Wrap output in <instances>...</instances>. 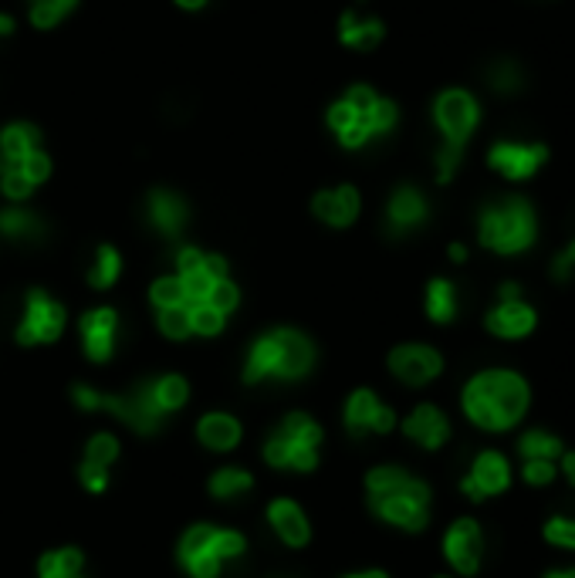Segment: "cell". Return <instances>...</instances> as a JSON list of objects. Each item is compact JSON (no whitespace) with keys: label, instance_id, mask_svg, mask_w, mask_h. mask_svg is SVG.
Listing matches in <instances>:
<instances>
[{"label":"cell","instance_id":"6da1fadb","mask_svg":"<svg viewBox=\"0 0 575 578\" xmlns=\"http://www.w3.org/2000/svg\"><path fill=\"white\" fill-rule=\"evenodd\" d=\"M190 386L183 376H156L139 382L129 393H99L92 386H75L72 399L88 413H112L115 420L132 426L136 433H156L166 413L187 403Z\"/></svg>","mask_w":575,"mask_h":578},{"label":"cell","instance_id":"7a4b0ae2","mask_svg":"<svg viewBox=\"0 0 575 578\" xmlns=\"http://www.w3.org/2000/svg\"><path fill=\"white\" fill-rule=\"evenodd\" d=\"M528 403H532L528 382L511 369L477 372L464 386V396H460L467 420H471L477 430H488V433L515 430V426L525 420Z\"/></svg>","mask_w":575,"mask_h":578},{"label":"cell","instance_id":"3957f363","mask_svg":"<svg viewBox=\"0 0 575 578\" xmlns=\"http://www.w3.org/2000/svg\"><path fill=\"white\" fill-rule=\"evenodd\" d=\"M369 508L376 518H383L393 528L403 531H423L430 521V487L410 470L383 464L366 474Z\"/></svg>","mask_w":575,"mask_h":578},{"label":"cell","instance_id":"277c9868","mask_svg":"<svg viewBox=\"0 0 575 578\" xmlns=\"http://www.w3.org/2000/svg\"><path fill=\"white\" fill-rule=\"evenodd\" d=\"M329 126L345 149H362L369 139L396 126V105L366 85H352L329 109Z\"/></svg>","mask_w":575,"mask_h":578},{"label":"cell","instance_id":"5b68a950","mask_svg":"<svg viewBox=\"0 0 575 578\" xmlns=\"http://www.w3.org/2000/svg\"><path fill=\"white\" fill-rule=\"evenodd\" d=\"M315 366V345L305 339L295 328H274V332L261 335L251 345L247 355L244 379L247 382H264V379H302L308 369Z\"/></svg>","mask_w":575,"mask_h":578},{"label":"cell","instance_id":"8992f818","mask_svg":"<svg viewBox=\"0 0 575 578\" xmlns=\"http://www.w3.org/2000/svg\"><path fill=\"white\" fill-rule=\"evenodd\" d=\"M247 548L244 535L214 524H193L180 538V565L190 578H217L224 562L241 558Z\"/></svg>","mask_w":575,"mask_h":578},{"label":"cell","instance_id":"52a82bcc","mask_svg":"<svg viewBox=\"0 0 575 578\" xmlns=\"http://www.w3.org/2000/svg\"><path fill=\"white\" fill-rule=\"evenodd\" d=\"M433 119H437V129L444 132V149L437 156V180L447 183L460 163L467 136L477 126V102L467 92H460V88H450L433 105Z\"/></svg>","mask_w":575,"mask_h":578},{"label":"cell","instance_id":"ba28073f","mask_svg":"<svg viewBox=\"0 0 575 578\" xmlns=\"http://www.w3.org/2000/svg\"><path fill=\"white\" fill-rule=\"evenodd\" d=\"M318 443H322V426L308 413H291L281 420L278 433L264 443V460L281 470H308L318 467Z\"/></svg>","mask_w":575,"mask_h":578},{"label":"cell","instance_id":"9c48e42d","mask_svg":"<svg viewBox=\"0 0 575 578\" xmlns=\"http://www.w3.org/2000/svg\"><path fill=\"white\" fill-rule=\"evenodd\" d=\"M535 240V217L525 200L511 197L484 210L481 244L498 254H518Z\"/></svg>","mask_w":575,"mask_h":578},{"label":"cell","instance_id":"30bf717a","mask_svg":"<svg viewBox=\"0 0 575 578\" xmlns=\"http://www.w3.org/2000/svg\"><path fill=\"white\" fill-rule=\"evenodd\" d=\"M65 332V308L48 291H31L24 301V315L17 322V342L21 345H48Z\"/></svg>","mask_w":575,"mask_h":578},{"label":"cell","instance_id":"8fae6325","mask_svg":"<svg viewBox=\"0 0 575 578\" xmlns=\"http://www.w3.org/2000/svg\"><path fill=\"white\" fill-rule=\"evenodd\" d=\"M511 487V460L501 450H481L471 460V470L460 480L467 501H488Z\"/></svg>","mask_w":575,"mask_h":578},{"label":"cell","instance_id":"7c38bea8","mask_svg":"<svg viewBox=\"0 0 575 578\" xmlns=\"http://www.w3.org/2000/svg\"><path fill=\"white\" fill-rule=\"evenodd\" d=\"M444 558L457 575H477L484 562V531L474 518H457L444 535Z\"/></svg>","mask_w":575,"mask_h":578},{"label":"cell","instance_id":"4fadbf2b","mask_svg":"<svg viewBox=\"0 0 575 578\" xmlns=\"http://www.w3.org/2000/svg\"><path fill=\"white\" fill-rule=\"evenodd\" d=\"M535 322H538L535 311L521 301L518 284H504L501 301L488 311V318H484L488 332L498 335V339H525V335H532Z\"/></svg>","mask_w":575,"mask_h":578},{"label":"cell","instance_id":"5bb4252c","mask_svg":"<svg viewBox=\"0 0 575 578\" xmlns=\"http://www.w3.org/2000/svg\"><path fill=\"white\" fill-rule=\"evenodd\" d=\"M345 430L352 437H369V433H389L396 426V413L386 403H379L373 389H356L345 399Z\"/></svg>","mask_w":575,"mask_h":578},{"label":"cell","instance_id":"9a60e30c","mask_svg":"<svg viewBox=\"0 0 575 578\" xmlns=\"http://www.w3.org/2000/svg\"><path fill=\"white\" fill-rule=\"evenodd\" d=\"M389 372L403 382V386H427L444 372V359L430 345H396L389 352Z\"/></svg>","mask_w":575,"mask_h":578},{"label":"cell","instance_id":"2e32d148","mask_svg":"<svg viewBox=\"0 0 575 578\" xmlns=\"http://www.w3.org/2000/svg\"><path fill=\"white\" fill-rule=\"evenodd\" d=\"M491 166L498 173H504L508 180H528L532 173H538V166L548 159V149L542 142L535 146H518V142H498L491 149Z\"/></svg>","mask_w":575,"mask_h":578},{"label":"cell","instance_id":"e0dca14e","mask_svg":"<svg viewBox=\"0 0 575 578\" xmlns=\"http://www.w3.org/2000/svg\"><path fill=\"white\" fill-rule=\"evenodd\" d=\"M403 433L413 443H420L423 450H440L450 440V420L440 406L420 403L410 416L403 420Z\"/></svg>","mask_w":575,"mask_h":578},{"label":"cell","instance_id":"ac0fdd59","mask_svg":"<svg viewBox=\"0 0 575 578\" xmlns=\"http://www.w3.org/2000/svg\"><path fill=\"white\" fill-rule=\"evenodd\" d=\"M146 217H149V224H153V230L159 237L176 240L183 230H187L190 210H187V203L176 197V193L153 190V193H149V200H146Z\"/></svg>","mask_w":575,"mask_h":578},{"label":"cell","instance_id":"d6986e66","mask_svg":"<svg viewBox=\"0 0 575 578\" xmlns=\"http://www.w3.org/2000/svg\"><path fill=\"white\" fill-rule=\"evenodd\" d=\"M115 332H119V315L112 308H92L82 318V345L92 362L112 359L115 352Z\"/></svg>","mask_w":575,"mask_h":578},{"label":"cell","instance_id":"ffe728a7","mask_svg":"<svg viewBox=\"0 0 575 578\" xmlns=\"http://www.w3.org/2000/svg\"><path fill=\"white\" fill-rule=\"evenodd\" d=\"M359 193L356 186H335V190H318L312 200V213L329 227H349L359 217Z\"/></svg>","mask_w":575,"mask_h":578},{"label":"cell","instance_id":"44dd1931","mask_svg":"<svg viewBox=\"0 0 575 578\" xmlns=\"http://www.w3.org/2000/svg\"><path fill=\"white\" fill-rule=\"evenodd\" d=\"M423 220H427V200L420 197V190L413 186H400V190L389 197L386 207V227L393 237H403L410 230H417Z\"/></svg>","mask_w":575,"mask_h":578},{"label":"cell","instance_id":"7402d4cb","mask_svg":"<svg viewBox=\"0 0 575 578\" xmlns=\"http://www.w3.org/2000/svg\"><path fill=\"white\" fill-rule=\"evenodd\" d=\"M268 521H271V528L278 531V538L285 541V545H291V548H302V545H308V538H312V528H308L305 511L298 508L295 501H288V497H278V501H271Z\"/></svg>","mask_w":575,"mask_h":578},{"label":"cell","instance_id":"603a6c76","mask_svg":"<svg viewBox=\"0 0 575 578\" xmlns=\"http://www.w3.org/2000/svg\"><path fill=\"white\" fill-rule=\"evenodd\" d=\"M197 437L207 450H234L241 443V423L230 413H207L197 423Z\"/></svg>","mask_w":575,"mask_h":578},{"label":"cell","instance_id":"cb8c5ba5","mask_svg":"<svg viewBox=\"0 0 575 578\" xmlns=\"http://www.w3.org/2000/svg\"><path fill=\"white\" fill-rule=\"evenodd\" d=\"M339 38L345 48L356 51H373L379 41H383V24L376 17H359L356 11H345L339 21Z\"/></svg>","mask_w":575,"mask_h":578},{"label":"cell","instance_id":"d4e9b609","mask_svg":"<svg viewBox=\"0 0 575 578\" xmlns=\"http://www.w3.org/2000/svg\"><path fill=\"white\" fill-rule=\"evenodd\" d=\"M0 234L7 240H17V244H38L44 237V224L38 213L11 207V210H0Z\"/></svg>","mask_w":575,"mask_h":578},{"label":"cell","instance_id":"484cf974","mask_svg":"<svg viewBox=\"0 0 575 578\" xmlns=\"http://www.w3.org/2000/svg\"><path fill=\"white\" fill-rule=\"evenodd\" d=\"M31 149L38 146V129L28 126V122H11V126L0 129V159L4 163H17L21 156H28Z\"/></svg>","mask_w":575,"mask_h":578},{"label":"cell","instance_id":"4316f807","mask_svg":"<svg viewBox=\"0 0 575 578\" xmlns=\"http://www.w3.org/2000/svg\"><path fill=\"white\" fill-rule=\"evenodd\" d=\"M82 565H85V558L78 548H58V551L41 555L38 578H85Z\"/></svg>","mask_w":575,"mask_h":578},{"label":"cell","instance_id":"83f0119b","mask_svg":"<svg viewBox=\"0 0 575 578\" xmlns=\"http://www.w3.org/2000/svg\"><path fill=\"white\" fill-rule=\"evenodd\" d=\"M427 315H430V322H437V325L454 322L457 318V288L454 284L444 281V278L427 284Z\"/></svg>","mask_w":575,"mask_h":578},{"label":"cell","instance_id":"f1b7e54d","mask_svg":"<svg viewBox=\"0 0 575 578\" xmlns=\"http://www.w3.org/2000/svg\"><path fill=\"white\" fill-rule=\"evenodd\" d=\"M119 274H122L119 251H115L112 244H102L99 251H95L92 268H88V284H92L95 291H105V288H112V284L119 281Z\"/></svg>","mask_w":575,"mask_h":578},{"label":"cell","instance_id":"f546056e","mask_svg":"<svg viewBox=\"0 0 575 578\" xmlns=\"http://www.w3.org/2000/svg\"><path fill=\"white\" fill-rule=\"evenodd\" d=\"M521 460H559L562 457V440L552 437L548 430H528L518 437Z\"/></svg>","mask_w":575,"mask_h":578},{"label":"cell","instance_id":"4dcf8cb0","mask_svg":"<svg viewBox=\"0 0 575 578\" xmlns=\"http://www.w3.org/2000/svg\"><path fill=\"white\" fill-rule=\"evenodd\" d=\"M251 484H254V477L247 474V470H241V467H224V470H217V474L210 477L207 487H210V494L220 497V501H230V497L251 491Z\"/></svg>","mask_w":575,"mask_h":578},{"label":"cell","instance_id":"1f68e13d","mask_svg":"<svg viewBox=\"0 0 575 578\" xmlns=\"http://www.w3.org/2000/svg\"><path fill=\"white\" fill-rule=\"evenodd\" d=\"M156 325L166 339H190L193 335V325H190V305H176V308H159L156 311Z\"/></svg>","mask_w":575,"mask_h":578},{"label":"cell","instance_id":"d6a6232c","mask_svg":"<svg viewBox=\"0 0 575 578\" xmlns=\"http://www.w3.org/2000/svg\"><path fill=\"white\" fill-rule=\"evenodd\" d=\"M75 4L78 0H31V24L41 31L55 28L58 21H65Z\"/></svg>","mask_w":575,"mask_h":578},{"label":"cell","instance_id":"836d02e7","mask_svg":"<svg viewBox=\"0 0 575 578\" xmlns=\"http://www.w3.org/2000/svg\"><path fill=\"white\" fill-rule=\"evenodd\" d=\"M149 301H153V308H176V305H187V291H183L180 278H156L153 288H149Z\"/></svg>","mask_w":575,"mask_h":578},{"label":"cell","instance_id":"e575fe53","mask_svg":"<svg viewBox=\"0 0 575 578\" xmlns=\"http://www.w3.org/2000/svg\"><path fill=\"white\" fill-rule=\"evenodd\" d=\"M542 535L548 545L575 551V518H569V514H552V518L545 521Z\"/></svg>","mask_w":575,"mask_h":578},{"label":"cell","instance_id":"d590c367","mask_svg":"<svg viewBox=\"0 0 575 578\" xmlns=\"http://www.w3.org/2000/svg\"><path fill=\"white\" fill-rule=\"evenodd\" d=\"M31 190H34V183H31L21 170H17V166L0 163V193H4L7 200L21 203V200L31 197Z\"/></svg>","mask_w":575,"mask_h":578},{"label":"cell","instance_id":"8d00e7d4","mask_svg":"<svg viewBox=\"0 0 575 578\" xmlns=\"http://www.w3.org/2000/svg\"><path fill=\"white\" fill-rule=\"evenodd\" d=\"M224 311L210 308L207 301H197V305H190V325L197 335H220L224 332Z\"/></svg>","mask_w":575,"mask_h":578},{"label":"cell","instance_id":"74e56055","mask_svg":"<svg viewBox=\"0 0 575 578\" xmlns=\"http://www.w3.org/2000/svg\"><path fill=\"white\" fill-rule=\"evenodd\" d=\"M119 457V440L112 437V433H95L92 440H88L85 447V460L95 467H112V460Z\"/></svg>","mask_w":575,"mask_h":578},{"label":"cell","instance_id":"f35d334b","mask_svg":"<svg viewBox=\"0 0 575 578\" xmlns=\"http://www.w3.org/2000/svg\"><path fill=\"white\" fill-rule=\"evenodd\" d=\"M0 163H4V159H0ZM11 166H17V170L28 176L34 186L44 183V180L51 176V159H48V153H44V149H31L28 156H21V159H17V163H11Z\"/></svg>","mask_w":575,"mask_h":578},{"label":"cell","instance_id":"ab89813d","mask_svg":"<svg viewBox=\"0 0 575 578\" xmlns=\"http://www.w3.org/2000/svg\"><path fill=\"white\" fill-rule=\"evenodd\" d=\"M207 305L217 308V311H224V315H230V311L241 305V291H237V284L230 281V278H217L214 288H210V295H207Z\"/></svg>","mask_w":575,"mask_h":578},{"label":"cell","instance_id":"60d3db41","mask_svg":"<svg viewBox=\"0 0 575 578\" xmlns=\"http://www.w3.org/2000/svg\"><path fill=\"white\" fill-rule=\"evenodd\" d=\"M555 477H559L555 460H521V480H525L528 487H545L552 484Z\"/></svg>","mask_w":575,"mask_h":578},{"label":"cell","instance_id":"b9f144b4","mask_svg":"<svg viewBox=\"0 0 575 578\" xmlns=\"http://www.w3.org/2000/svg\"><path fill=\"white\" fill-rule=\"evenodd\" d=\"M78 474H82V484H85L92 494H102L105 487H109V467H95V464H88V460H85Z\"/></svg>","mask_w":575,"mask_h":578},{"label":"cell","instance_id":"7bdbcfd3","mask_svg":"<svg viewBox=\"0 0 575 578\" xmlns=\"http://www.w3.org/2000/svg\"><path fill=\"white\" fill-rule=\"evenodd\" d=\"M491 85L498 88V92H511V88H518V71L515 65H498L491 71Z\"/></svg>","mask_w":575,"mask_h":578},{"label":"cell","instance_id":"ee69618b","mask_svg":"<svg viewBox=\"0 0 575 578\" xmlns=\"http://www.w3.org/2000/svg\"><path fill=\"white\" fill-rule=\"evenodd\" d=\"M575 268V244L565 254L555 257V278H569V271Z\"/></svg>","mask_w":575,"mask_h":578},{"label":"cell","instance_id":"f6af8a7d","mask_svg":"<svg viewBox=\"0 0 575 578\" xmlns=\"http://www.w3.org/2000/svg\"><path fill=\"white\" fill-rule=\"evenodd\" d=\"M562 474H565V480L575 487V450H562Z\"/></svg>","mask_w":575,"mask_h":578},{"label":"cell","instance_id":"bcb514c9","mask_svg":"<svg viewBox=\"0 0 575 578\" xmlns=\"http://www.w3.org/2000/svg\"><path fill=\"white\" fill-rule=\"evenodd\" d=\"M203 4H207V0H176V7H183V11H200Z\"/></svg>","mask_w":575,"mask_h":578},{"label":"cell","instance_id":"7dc6e473","mask_svg":"<svg viewBox=\"0 0 575 578\" xmlns=\"http://www.w3.org/2000/svg\"><path fill=\"white\" fill-rule=\"evenodd\" d=\"M11 31H14V21L7 14H0V38H7Z\"/></svg>","mask_w":575,"mask_h":578},{"label":"cell","instance_id":"c3c4849f","mask_svg":"<svg viewBox=\"0 0 575 578\" xmlns=\"http://www.w3.org/2000/svg\"><path fill=\"white\" fill-rule=\"evenodd\" d=\"M545 578H575V568H552Z\"/></svg>","mask_w":575,"mask_h":578},{"label":"cell","instance_id":"681fc988","mask_svg":"<svg viewBox=\"0 0 575 578\" xmlns=\"http://www.w3.org/2000/svg\"><path fill=\"white\" fill-rule=\"evenodd\" d=\"M345 578H389L386 572H379V568H369V572H359V575H345Z\"/></svg>","mask_w":575,"mask_h":578},{"label":"cell","instance_id":"f907efd6","mask_svg":"<svg viewBox=\"0 0 575 578\" xmlns=\"http://www.w3.org/2000/svg\"><path fill=\"white\" fill-rule=\"evenodd\" d=\"M450 257H454V261H464L467 251H464V247H460V244H454V247H450Z\"/></svg>","mask_w":575,"mask_h":578},{"label":"cell","instance_id":"816d5d0a","mask_svg":"<svg viewBox=\"0 0 575 578\" xmlns=\"http://www.w3.org/2000/svg\"><path fill=\"white\" fill-rule=\"evenodd\" d=\"M437 578H450V575H437Z\"/></svg>","mask_w":575,"mask_h":578}]
</instances>
